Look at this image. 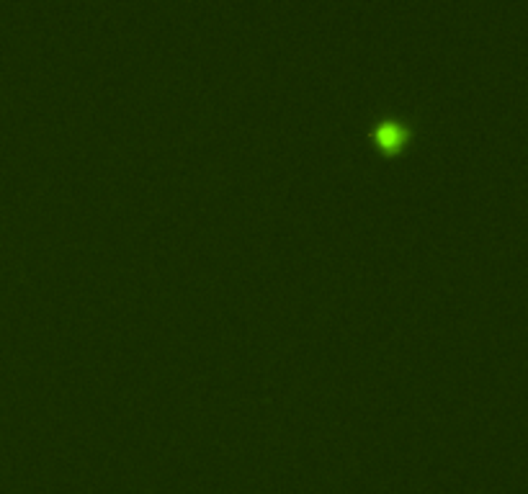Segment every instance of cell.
<instances>
[{"mask_svg":"<svg viewBox=\"0 0 528 494\" xmlns=\"http://www.w3.org/2000/svg\"><path fill=\"white\" fill-rule=\"evenodd\" d=\"M368 136L382 154H394L402 152L412 142L415 127L402 116H379L368 129Z\"/></svg>","mask_w":528,"mask_h":494,"instance_id":"1","label":"cell"}]
</instances>
